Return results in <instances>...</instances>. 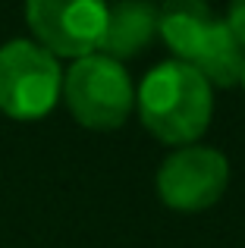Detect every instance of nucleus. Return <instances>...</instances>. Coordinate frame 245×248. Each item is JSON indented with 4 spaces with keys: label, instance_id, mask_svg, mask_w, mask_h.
Returning a JSON list of instances; mask_svg holds the SVG:
<instances>
[{
    "label": "nucleus",
    "instance_id": "nucleus-1",
    "mask_svg": "<svg viewBox=\"0 0 245 248\" xmlns=\"http://www.w3.org/2000/svg\"><path fill=\"white\" fill-rule=\"evenodd\" d=\"M141 126L167 145H195L214 113V88L183 60L154 66L138 85Z\"/></svg>",
    "mask_w": 245,
    "mask_h": 248
},
{
    "label": "nucleus",
    "instance_id": "nucleus-2",
    "mask_svg": "<svg viewBox=\"0 0 245 248\" xmlns=\"http://www.w3.org/2000/svg\"><path fill=\"white\" fill-rule=\"evenodd\" d=\"M66 107L85 129L110 132L126 123L135 107V88L126 66L104 54H88L63 76Z\"/></svg>",
    "mask_w": 245,
    "mask_h": 248
},
{
    "label": "nucleus",
    "instance_id": "nucleus-3",
    "mask_svg": "<svg viewBox=\"0 0 245 248\" xmlns=\"http://www.w3.org/2000/svg\"><path fill=\"white\" fill-rule=\"evenodd\" d=\"M63 91L60 63L38 41H6L0 47V110L10 120H41Z\"/></svg>",
    "mask_w": 245,
    "mask_h": 248
},
{
    "label": "nucleus",
    "instance_id": "nucleus-4",
    "mask_svg": "<svg viewBox=\"0 0 245 248\" xmlns=\"http://www.w3.org/2000/svg\"><path fill=\"white\" fill-rule=\"evenodd\" d=\"M25 19L44 50L79 60L98 50L107 0H25Z\"/></svg>",
    "mask_w": 245,
    "mask_h": 248
},
{
    "label": "nucleus",
    "instance_id": "nucleus-5",
    "mask_svg": "<svg viewBox=\"0 0 245 248\" xmlns=\"http://www.w3.org/2000/svg\"><path fill=\"white\" fill-rule=\"evenodd\" d=\"M230 182V160L217 148L183 145L157 170V195L167 207L183 214L208 211L220 201Z\"/></svg>",
    "mask_w": 245,
    "mask_h": 248
},
{
    "label": "nucleus",
    "instance_id": "nucleus-6",
    "mask_svg": "<svg viewBox=\"0 0 245 248\" xmlns=\"http://www.w3.org/2000/svg\"><path fill=\"white\" fill-rule=\"evenodd\" d=\"M157 35V6L151 0H117L107 6V25L98 50L110 60H129L141 54Z\"/></svg>",
    "mask_w": 245,
    "mask_h": 248
},
{
    "label": "nucleus",
    "instance_id": "nucleus-7",
    "mask_svg": "<svg viewBox=\"0 0 245 248\" xmlns=\"http://www.w3.org/2000/svg\"><path fill=\"white\" fill-rule=\"evenodd\" d=\"M217 22L208 0H164L157 10V31L164 44L176 54V60H189L192 50Z\"/></svg>",
    "mask_w": 245,
    "mask_h": 248
},
{
    "label": "nucleus",
    "instance_id": "nucleus-8",
    "mask_svg": "<svg viewBox=\"0 0 245 248\" xmlns=\"http://www.w3.org/2000/svg\"><path fill=\"white\" fill-rule=\"evenodd\" d=\"M242 57H245V47L239 44V38L230 31V25L223 19H217L185 63L192 69H198L211 88H230V85L239 82Z\"/></svg>",
    "mask_w": 245,
    "mask_h": 248
},
{
    "label": "nucleus",
    "instance_id": "nucleus-9",
    "mask_svg": "<svg viewBox=\"0 0 245 248\" xmlns=\"http://www.w3.org/2000/svg\"><path fill=\"white\" fill-rule=\"evenodd\" d=\"M223 22L230 25V31L239 38V44L245 47V0H230V10H227Z\"/></svg>",
    "mask_w": 245,
    "mask_h": 248
},
{
    "label": "nucleus",
    "instance_id": "nucleus-10",
    "mask_svg": "<svg viewBox=\"0 0 245 248\" xmlns=\"http://www.w3.org/2000/svg\"><path fill=\"white\" fill-rule=\"evenodd\" d=\"M239 85L245 88V57H242V69H239Z\"/></svg>",
    "mask_w": 245,
    "mask_h": 248
}]
</instances>
